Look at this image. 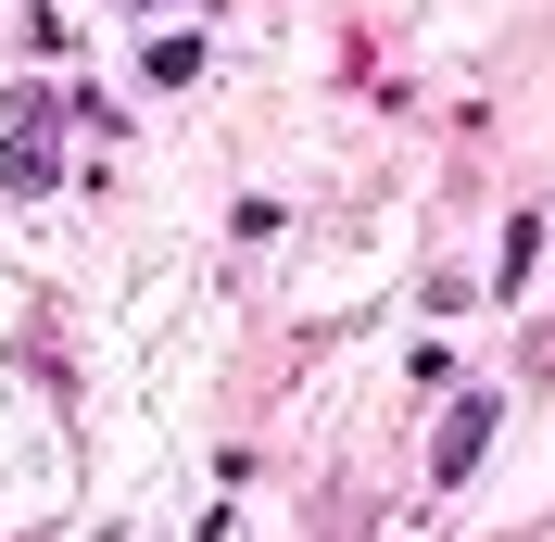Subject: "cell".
Masks as SVG:
<instances>
[{
    "mask_svg": "<svg viewBox=\"0 0 555 542\" xmlns=\"http://www.w3.org/2000/svg\"><path fill=\"white\" fill-rule=\"evenodd\" d=\"M203 76V38H152V89H190Z\"/></svg>",
    "mask_w": 555,
    "mask_h": 542,
    "instance_id": "obj_2",
    "label": "cell"
},
{
    "mask_svg": "<svg viewBox=\"0 0 555 542\" xmlns=\"http://www.w3.org/2000/svg\"><path fill=\"white\" fill-rule=\"evenodd\" d=\"M480 441H492V404H454V416H442V479L480 467Z\"/></svg>",
    "mask_w": 555,
    "mask_h": 542,
    "instance_id": "obj_1",
    "label": "cell"
}]
</instances>
